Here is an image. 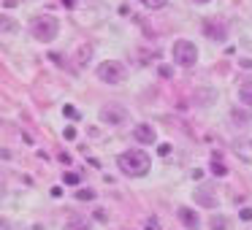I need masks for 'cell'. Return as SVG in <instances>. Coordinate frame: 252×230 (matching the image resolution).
<instances>
[{"label":"cell","instance_id":"obj_1","mask_svg":"<svg viewBox=\"0 0 252 230\" xmlns=\"http://www.w3.org/2000/svg\"><path fill=\"white\" fill-rule=\"evenodd\" d=\"M117 163H120L122 173H127V176H147L149 168H152V160H149V154H147V152H138V149L122 152Z\"/></svg>","mask_w":252,"mask_h":230},{"label":"cell","instance_id":"obj_2","mask_svg":"<svg viewBox=\"0 0 252 230\" xmlns=\"http://www.w3.org/2000/svg\"><path fill=\"white\" fill-rule=\"evenodd\" d=\"M30 30H33V35H35L38 41L52 44V41L57 38V33H60V22H57L55 17H49V14H41V17H33Z\"/></svg>","mask_w":252,"mask_h":230},{"label":"cell","instance_id":"obj_3","mask_svg":"<svg viewBox=\"0 0 252 230\" xmlns=\"http://www.w3.org/2000/svg\"><path fill=\"white\" fill-rule=\"evenodd\" d=\"M174 60H176V65H182V68H192L198 62V46L192 44V41H176L174 44Z\"/></svg>","mask_w":252,"mask_h":230},{"label":"cell","instance_id":"obj_4","mask_svg":"<svg viewBox=\"0 0 252 230\" xmlns=\"http://www.w3.org/2000/svg\"><path fill=\"white\" fill-rule=\"evenodd\" d=\"M125 76H127L125 65L117 62V60H106V62H100V65H98V79H100V82H106V84H122V82H125Z\"/></svg>","mask_w":252,"mask_h":230},{"label":"cell","instance_id":"obj_5","mask_svg":"<svg viewBox=\"0 0 252 230\" xmlns=\"http://www.w3.org/2000/svg\"><path fill=\"white\" fill-rule=\"evenodd\" d=\"M125 119H127V111L117 103H109L100 109V122H106V125H122Z\"/></svg>","mask_w":252,"mask_h":230},{"label":"cell","instance_id":"obj_6","mask_svg":"<svg viewBox=\"0 0 252 230\" xmlns=\"http://www.w3.org/2000/svg\"><path fill=\"white\" fill-rule=\"evenodd\" d=\"M192 198H195V203H198V206H203V208H214L220 203V195L214 192V187H198Z\"/></svg>","mask_w":252,"mask_h":230},{"label":"cell","instance_id":"obj_7","mask_svg":"<svg viewBox=\"0 0 252 230\" xmlns=\"http://www.w3.org/2000/svg\"><path fill=\"white\" fill-rule=\"evenodd\" d=\"M203 33L212 41H217V44H225V41H228V28L214 22V19H206V22H203Z\"/></svg>","mask_w":252,"mask_h":230},{"label":"cell","instance_id":"obj_8","mask_svg":"<svg viewBox=\"0 0 252 230\" xmlns=\"http://www.w3.org/2000/svg\"><path fill=\"white\" fill-rule=\"evenodd\" d=\"M176 214H179L182 225H185L187 230H201V219H198V214L192 211V208H187V206H179V208H176Z\"/></svg>","mask_w":252,"mask_h":230},{"label":"cell","instance_id":"obj_9","mask_svg":"<svg viewBox=\"0 0 252 230\" xmlns=\"http://www.w3.org/2000/svg\"><path fill=\"white\" fill-rule=\"evenodd\" d=\"M133 136H136V141H141V144H155V138H158V130H155L152 125H136Z\"/></svg>","mask_w":252,"mask_h":230},{"label":"cell","instance_id":"obj_10","mask_svg":"<svg viewBox=\"0 0 252 230\" xmlns=\"http://www.w3.org/2000/svg\"><path fill=\"white\" fill-rule=\"evenodd\" d=\"M90 60H93V46H90V44H82V46H79V52H76V65L84 68Z\"/></svg>","mask_w":252,"mask_h":230},{"label":"cell","instance_id":"obj_11","mask_svg":"<svg viewBox=\"0 0 252 230\" xmlns=\"http://www.w3.org/2000/svg\"><path fill=\"white\" fill-rule=\"evenodd\" d=\"M65 230H90V222L84 217H71L65 222Z\"/></svg>","mask_w":252,"mask_h":230},{"label":"cell","instance_id":"obj_12","mask_svg":"<svg viewBox=\"0 0 252 230\" xmlns=\"http://www.w3.org/2000/svg\"><path fill=\"white\" fill-rule=\"evenodd\" d=\"M239 100L244 106H252V82H244L239 87Z\"/></svg>","mask_w":252,"mask_h":230},{"label":"cell","instance_id":"obj_13","mask_svg":"<svg viewBox=\"0 0 252 230\" xmlns=\"http://www.w3.org/2000/svg\"><path fill=\"white\" fill-rule=\"evenodd\" d=\"M17 30H19V25L11 17H3L0 14V33H17Z\"/></svg>","mask_w":252,"mask_h":230},{"label":"cell","instance_id":"obj_14","mask_svg":"<svg viewBox=\"0 0 252 230\" xmlns=\"http://www.w3.org/2000/svg\"><path fill=\"white\" fill-rule=\"evenodd\" d=\"M212 173H214V176H225V173H228L225 163H220V157H217V154L212 157Z\"/></svg>","mask_w":252,"mask_h":230},{"label":"cell","instance_id":"obj_15","mask_svg":"<svg viewBox=\"0 0 252 230\" xmlns=\"http://www.w3.org/2000/svg\"><path fill=\"white\" fill-rule=\"evenodd\" d=\"M212 230H230V222L225 217H212Z\"/></svg>","mask_w":252,"mask_h":230},{"label":"cell","instance_id":"obj_16","mask_svg":"<svg viewBox=\"0 0 252 230\" xmlns=\"http://www.w3.org/2000/svg\"><path fill=\"white\" fill-rule=\"evenodd\" d=\"M63 181H65L68 187H76L79 181H82V173H63Z\"/></svg>","mask_w":252,"mask_h":230},{"label":"cell","instance_id":"obj_17","mask_svg":"<svg viewBox=\"0 0 252 230\" xmlns=\"http://www.w3.org/2000/svg\"><path fill=\"white\" fill-rule=\"evenodd\" d=\"M76 198H79V201H93L95 192H93V190H87V187H82V190L76 192Z\"/></svg>","mask_w":252,"mask_h":230},{"label":"cell","instance_id":"obj_18","mask_svg":"<svg viewBox=\"0 0 252 230\" xmlns=\"http://www.w3.org/2000/svg\"><path fill=\"white\" fill-rule=\"evenodd\" d=\"M141 3H144L147 8H163L165 3H168V0H141Z\"/></svg>","mask_w":252,"mask_h":230},{"label":"cell","instance_id":"obj_19","mask_svg":"<svg viewBox=\"0 0 252 230\" xmlns=\"http://www.w3.org/2000/svg\"><path fill=\"white\" fill-rule=\"evenodd\" d=\"M63 138H65V141H73V138H76V127L68 125L65 130H63Z\"/></svg>","mask_w":252,"mask_h":230},{"label":"cell","instance_id":"obj_20","mask_svg":"<svg viewBox=\"0 0 252 230\" xmlns=\"http://www.w3.org/2000/svg\"><path fill=\"white\" fill-rule=\"evenodd\" d=\"M158 154H160V157H168V154H171V144H160Z\"/></svg>","mask_w":252,"mask_h":230},{"label":"cell","instance_id":"obj_21","mask_svg":"<svg viewBox=\"0 0 252 230\" xmlns=\"http://www.w3.org/2000/svg\"><path fill=\"white\" fill-rule=\"evenodd\" d=\"M63 111H65V116H71V119H79V111L73 109V106H65Z\"/></svg>","mask_w":252,"mask_h":230},{"label":"cell","instance_id":"obj_22","mask_svg":"<svg viewBox=\"0 0 252 230\" xmlns=\"http://www.w3.org/2000/svg\"><path fill=\"white\" fill-rule=\"evenodd\" d=\"M241 219H244V222H252V208H241Z\"/></svg>","mask_w":252,"mask_h":230},{"label":"cell","instance_id":"obj_23","mask_svg":"<svg viewBox=\"0 0 252 230\" xmlns=\"http://www.w3.org/2000/svg\"><path fill=\"white\" fill-rule=\"evenodd\" d=\"M233 119H236V122H247L250 116H247V114H239V111H236V114H233Z\"/></svg>","mask_w":252,"mask_h":230},{"label":"cell","instance_id":"obj_24","mask_svg":"<svg viewBox=\"0 0 252 230\" xmlns=\"http://www.w3.org/2000/svg\"><path fill=\"white\" fill-rule=\"evenodd\" d=\"M60 3H63L65 8H76V0H60Z\"/></svg>","mask_w":252,"mask_h":230},{"label":"cell","instance_id":"obj_25","mask_svg":"<svg viewBox=\"0 0 252 230\" xmlns=\"http://www.w3.org/2000/svg\"><path fill=\"white\" fill-rule=\"evenodd\" d=\"M147 230H160V225L155 222V219H149V222H147Z\"/></svg>","mask_w":252,"mask_h":230},{"label":"cell","instance_id":"obj_26","mask_svg":"<svg viewBox=\"0 0 252 230\" xmlns=\"http://www.w3.org/2000/svg\"><path fill=\"white\" fill-rule=\"evenodd\" d=\"M49 195H52V198H60V195H63V190H60V187H52Z\"/></svg>","mask_w":252,"mask_h":230},{"label":"cell","instance_id":"obj_27","mask_svg":"<svg viewBox=\"0 0 252 230\" xmlns=\"http://www.w3.org/2000/svg\"><path fill=\"white\" fill-rule=\"evenodd\" d=\"M190 176H192V179H195V181H198V179H201V176H203V171H201V168H195V171H192V173H190Z\"/></svg>","mask_w":252,"mask_h":230},{"label":"cell","instance_id":"obj_28","mask_svg":"<svg viewBox=\"0 0 252 230\" xmlns=\"http://www.w3.org/2000/svg\"><path fill=\"white\" fill-rule=\"evenodd\" d=\"M241 68H252V60H241Z\"/></svg>","mask_w":252,"mask_h":230},{"label":"cell","instance_id":"obj_29","mask_svg":"<svg viewBox=\"0 0 252 230\" xmlns=\"http://www.w3.org/2000/svg\"><path fill=\"white\" fill-rule=\"evenodd\" d=\"M0 230H8V228H6V222H3V217H0Z\"/></svg>","mask_w":252,"mask_h":230},{"label":"cell","instance_id":"obj_30","mask_svg":"<svg viewBox=\"0 0 252 230\" xmlns=\"http://www.w3.org/2000/svg\"><path fill=\"white\" fill-rule=\"evenodd\" d=\"M195 3H209V0H195Z\"/></svg>","mask_w":252,"mask_h":230}]
</instances>
